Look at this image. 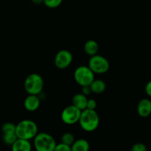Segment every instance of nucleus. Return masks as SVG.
Wrapping results in <instances>:
<instances>
[{
	"instance_id": "0eeeda50",
	"label": "nucleus",
	"mask_w": 151,
	"mask_h": 151,
	"mask_svg": "<svg viewBox=\"0 0 151 151\" xmlns=\"http://www.w3.org/2000/svg\"><path fill=\"white\" fill-rule=\"evenodd\" d=\"M81 114V111L72 104L62 111L60 117L63 123L71 125L78 122Z\"/></svg>"
},
{
	"instance_id": "9b49d317",
	"label": "nucleus",
	"mask_w": 151,
	"mask_h": 151,
	"mask_svg": "<svg viewBox=\"0 0 151 151\" xmlns=\"http://www.w3.org/2000/svg\"><path fill=\"white\" fill-rule=\"evenodd\" d=\"M11 147L13 151H30L32 150V145L29 140L24 139L17 138Z\"/></svg>"
},
{
	"instance_id": "f8f14e48",
	"label": "nucleus",
	"mask_w": 151,
	"mask_h": 151,
	"mask_svg": "<svg viewBox=\"0 0 151 151\" xmlns=\"http://www.w3.org/2000/svg\"><path fill=\"white\" fill-rule=\"evenodd\" d=\"M87 101L88 99L86 96L82 93H79L75 94L72 98V105L81 111H83L86 109Z\"/></svg>"
},
{
	"instance_id": "6ab92c4d",
	"label": "nucleus",
	"mask_w": 151,
	"mask_h": 151,
	"mask_svg": "<svg viewBox=\"0 0 151 151\" xmlns=\"http://www.w3.org/2000/svg\"><path fill=\"white\" fill-rule=\"evenodd\" d=\"M63 0H44V4L49 8H56L62 4Z\"/></svg>"
},
{
	"instance_id": "393cba45",
	"label": "nucleus",
	"mask_w": 151,
	"mask_h": 151,
	"mask_svg": "<svg viewBox=\"0 0 151 151\" xmlns=\"http://www.w3.org/2000/svg\"><path fill=\"white\" fill-rule=\"evenodd\" d=\"M31 1H32V2L33 3V4H37V5L41 4H44V0H31Z\"/></svg>"
},
{
	"instance_id": "2eb2a0df",
	"label": "nucleus",
	"mask_w": 151,
	"mask_h": 151,
	"mask_svg": "<svg viewBox=\"0 0 151 151\" xmlns=\"http://www.w3.org/2000/svg\"><path fill=\"white\" fill-rule=\"evenodd\" d=\"M99 50V45L94 40H88L84 44V51L88 55L92 56L97 54Z\"/></svg>"
},
{
	"instance_id": "b1692460",
	"label": "nucleus",
	"mask_w": 151,
	"mask_h": 151,
	"mask_svg": "<svg viewBox=\"0 0 151 151\" xmlns=\"http://www.w3.org/2000/svg\"><path fill=\"white\" fill-rule=\"evenodd\" d=\"M145 90L146 94H147L148 97H151V81L147 82V83L146 84Z\"/></svg>"
},
{
	"instance_id": "ddd939ff",
	"label": "nucleus",
	"mask_w": 151,
	"mask_h": 151,
	"mask_svg": "<svg viewBox=\"0 0 151 151\" xmlns=\"http://www.w3.org/2000/svg\"><path fill=\"white\" fill-rule=\"evenodd\" d=\"M89 143L84 139L75 140L71 145L72 151H88L89 150Z\"/></svg>"
},
{
	"instance_id": "6e6552de",
	"label": "nucleus",
	"mask_w": 151,
	"mask_h": 151,
	"mask_svg": "<svg viewBox=\"0 0 151 151\" xmlns=\"http://www.w3.org/2000/svg\"><path fill=\"white\" fill-rule=\"evenodd\" d=\"M73 60L72 54L66 50H61L55 56L54 63L56 67L60 69H65L69 67Z\"/></svg>"
},
{
	"instance_id": "20e7f679",
	"label": "nucleus",
	"mask_w": 151,
	"mask_h": 151,
	"mask_svg": "<svg viewBox=\"0 0 151 151\" xmlns=\"http://www.w3.org/2000/svg\"><path fill=\"white\" fill-rule=\"evenodd\" d=\"M34 147L38 151H54L56 145L55 139L45 132L38 133L34 137Z\"/></svg>"
},
{
	"instance_id": "7ed1b4c3",
	"label": "nucleus",
	"mask_w": 151,
	"mask_h": 151,
	"mask_svg": "<svg viewBox=\"0 0 151 151\" xmlns=\"http://www.w3.org/2000/svg\"><path fill=\"white\" fill-rule=\"evenodd\" d=\"M43 78L37 73H32L28 75L24 83V87L28 94L38 95L44 88Z\"/></svg>"
},
{
	"instance_id": "412c9836",
	"label": "nucleus",
	"mask_w": 151,
	"mask_h": 151,
	"mask_svg": "<svg viewBox=\"0 0 151 151\" xmlns=\"http://www.w3.org/2000/svg\"><path fill=\"white\" fill-rule=\"evenodd\" d=\"M146 150H147L146 146L143 143L141 142L136 143L131 147V150L132 151H145Z\"/></svg>"
},
{
	"instance_id": "4468645a",
	"label": "nucleus",
	"mask_w": 151,
	"mask_h": 151,
	"mask_svg": "<svg viewBox=\"0 0 151 151\" xmlns=\"http://www.w3.org/2000/svg\"><path fill=\"white\" fill-rule=\"evenodd\" d=\"M89 86L91 88V92L94 94H102L106 90V84L103 80L94 79Z\"/></svg>"
},
{
	"instance_id": "1a4fd4ad",
	"label": "nucleus",
	"mask_w": 151,
	"mask_h": 151,
	"mask_svg": "<svg viewBox=\"0 0 151 151\" xmlns=\"http://www.w3.org/2000/svg\"><path fill=\"white\" fill-rule=\"evenodd\" d=\"M41 104V100L36 94H29L25 98L24 102V106L28 111H35L39 108Z\"/></svg>"
},
{
	"instance_id": "f3484780",
	"label": "nucleus",
	"mask_w": 151,
	"mask_h": 151,
	"mask_svg": "<svg viewBox=\"0 0 151 151\" xmlns=\"http://www.w3.org/2000/svg\"><path fill=\"white\" fill-rule=\"evenodd\" d=\"M75 140L74 135L70 132L64 133L61 137V142L65 143V144L68 145L69 146L72 145V143L75 142Z\"/></svg>"
},
{
	"instance_id": "5701e85b",
	"label": "nucleus",
	"mask_w": 151,
	"mask_h": 151,
	"mask_svg": "<svg viewBox=\"0 0 151 151\" xmlns=\"http://www.w3.org/2000/svg\"><path fill=\"white\" fill-rule=\"evenodd\" d=\"M81 91H82V94H83L84 95L88 96L91 93V88H90L89 86H82L81 87Z\"/></svg>"
},
{
	"instance_id": "f257e3e1",
	"label": "nucleus",
	"mask_w": 151,
	"mask_h": 151,
	"mask_svg": "<svg viewBox=\"0 0 151 151\" xmlns=\"http://www.w3.org/2000/svg\"><path fill=\"white\" fill-rule=\"evenodd\" d=\"M81 128L86 132L94 131L100 125V116L95 110L86 109L81 111L78 121Z\"/></svg>"
},
{
	"instance_id": "423d86ee",
	"label": "nucleus",
	"mask_w": 151,
	"mask_h": 151,
	"mask_svg": "<svg viewBox=\"0 0 151 151\" xmlns=\"http://www.w3.org/2000/svg\"><path fill=\"white\" fill-rule=\"evenodd\" d=\"M88 66L94 74H104L109 71L110 64L106 58L96 54L91 56Z\"/></svg>"
},
{
	"instance_id": "dca6fc26",
	"label": "nucleus",
	"mask_w": 151,
	"mask_h": 151,
	"mask_svg": "<svg viewBox=\"0 0 151 151\" xmlns=\"http://www.w3.org/2000/svg\"><path fill=\"white\" fill-rule=\"evenodd\" d=\"M18 137L16 134H3V142L7 145H12L15 142Z\"/></svg>"
},
{
	"instance_id": "4be33fe9",
	"label": "nucleus",
	"mask_w": 151,
	"mask_h": 151,
	"mask_svg": "<svg viewBox=\"0 0 151 151\" xmlns=\"http://www.w3.org/2000/svg\"><path fill=\"white\" fill-rule=\"evenodd\" d=\"M97 102L96 100H94V99H89L87 101V106L86 109H91V110H95L96 108H97Z\"/></svg>"
},
{
	"instance_id": "9d476101",
	"label": "nucleus",
	"mask_w": 151,
	"mask_h": 151,
	"mask_svg": "<svg viewBox=\"0 0 151 151\" xmlns=\"http://www.w3.org/2000/svg\"><path fill=\"white\" fill-rule=\"evenodd\" d=\"M137 113L141 117H148L151 114V100L147 98L142 99L137 105Z\"/></svg>"
},
{
	"instance_id": "aec40b11",
	"label": "nucleus",
	"mask_w": 151,
	"mask_h": 151,
	"mask_svg": "<svg viewBox=\"0 0 151 151\" xmlns=\"http://www.w3.org/2000/svg\"><path fill=\"white\" fill-rule=\"evenodd\" d=\"M54 151H72V150H71V146L60 142V143L58 144L56 143Z\"/></svg>"
},
{
	"instance_id": "39448f33",
	"label": "nucleus",
	"mask_w": 151,
	"mask_h": 151,
	"mask_svg": "<svg viewBox=\"0 0 151 151\" xmlns=\"http://www.w3.org/2000/svg\"><path fill=\"white\" fill-rule=\"evenodd\" d=\"M74 78L79 86H90L94 80V73L88 66H80L74 72Z\"/></svg>"
},
{
	"instance_id": "a211bd4d",
	"label": "nucleus",
	"mask_w": 151,
	"mask_h": 151,
	"mask_svg": "<svg viewBox=\"0 0 151 151\" xmlns=\"http://www.w3.org/2000/svg\"><path fill=\"white\" fill-rule=\"evenodd\" d=\"M3 134H13L16 131V125L11 122H6L1 126Z\"/></svg>"
},
{
	"instance_id": "f03ea898",
	"label": "nucleus",
	"mask_w": 151,
	"mask_h": 151,
	"mask_svg": "<svg viewBox=\"0 0 151 151\" xmlns=\"http://www.w3.org/2000/svg\"><path fill=\"white\" fill-rule=\"evenodd\" d=\"M16 137L24 139H32L38 134V126L31 119H23L16 125Z\"/></svg>"
}]
</instances>
